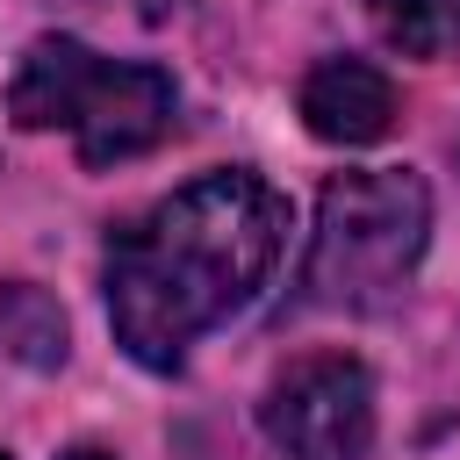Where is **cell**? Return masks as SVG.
<instances>
[{
  "label": "cell",
  "instance_id": "cell-6",
  "mask_svg": "<svg viewBox=\"0 0 460 460\" xmlns=\"http://www.w3.org/2000/svg\"><path fill=\"white\" fill-rule=\"evenodd\" d=\"M367 22L402 58H446L460 43V0H367Z\"/></svg>",
  "mask_w": 460,
  "mask_h": 460
},
{
  "label": "cell",
  "instance_id": "cell-8",
  "mask_svg": "<svg viewBox=\"0 0 460 460\" xmlns=\"http://www.w3.org/2000/svg\"><path fill=\"white\" fill-rule=\"evenodd\" d=\"M58 460H115V453H101V446H65Z\"/></svg>",
  "mask_w": 460,
  "mask_h": 460
},
{
  "label": "cell",
  "instance_id": "cell-10",
  "mask_svg": "<svg viewBox=\"0 0 460 460\" xmlns=\"http://www.w3.org/2000/svg\"><path fill=\"white\" fill-rule=\"evenodd\" d=\"M453 158H460V144H453Z\"/></svg>",
  "mask_w": 460,
  "mask_h": 460
},
{
  "label": "cell",
  "instance_id": "cell-5",
  "mask_svg": "<svg viewBox=\"0 0 460 460\" xmlns=\"http://www.w3.org/2000/svg\"><path fill=\"white\" fill-rule=\"evenodd\" d=\"M295 108H302L316 144L359 151V144H381L395 129V79L374 58H323V65H309Z\"/></svg>",
  "mask_w": 460,
  "mask_h": 460
},
{
  "label": "cell",
  "instance_id": "cell-2",
  "mask_svg": "<svg viewBox=\"0 0 460 460\" xmlns=\"http://www.w3.org/2000/svg\"><path fill=\"white\" fill-rule=\"evenodd\" d=\"M14 129H65L86 172H108L122 158L158 151L180 129V86L165 65L144 58H101L93 43L43 29L14 58L7 79Z\"/></svg>",
  "mask_w": 460,
  "mask_h": 460
},
{
  "label": "cell",
  "instance_id": "cell-1",
  "mask_svg": "<svg viewBox=\"0 0 460 460\" xmlns=\"http://www.w3.org/2000/svg\"><path fill=\"white\" fill-rule=\"evenodd\" d=\"M295 208L252 165H216L151 208L122 216L101 252L108 331L144 374H180L187 352L259 302L288 252Z\"/></svg>",
  "mask_w": 460,
  "mask_h": 460
},
{
  "label": "cell",
  "instance_id": "cell-7",
  "mask_svg": "<svg viewBox=\"0 0 460 460\" xmlns=\"http://www.w3.org/2000/svg\"><path fill=\"white\" fill-rule=\"evenodd\" d=\"M0 338H7V352L29 359V367H58V359H65V316H58L29 280H7V288H0Z\"/></svg>",
  "mask_w": 460,
  "mask_h": 460
},
{
  "label": "cell",
  "instance_id": "cell-9",
  "mask_svg": "<svg viewBox=\"0 0 460 460\" xmlns=\"http://www.w3.org/2000/svg\"><path fill=\"white\" fill-rule=\"evenodd\" d=\"M129 7H137V14H172L180 0H129Z\"/></svg>",
  "mask_w": 460,
  "mask_h": 460
},
{
  "label": "cell",
  "instance_id": "cell-4",
  "mask_svg": "<svg viewBox=\"0 0 460 460\" xmlns=\"http://www.w3.org/2000/svg\"><path fill=\"white\" fill-rule=\"evenodd\" d=\"M259 431L280 460H374V374L352 352H302L259 395Z\"/></svg>",
  "mask_w": 460,
  "mask_h": 460
},
{
  "label": "cell",
  "instance_id": "cell-3",
  "mask_svg": "<svg viewBox=\"0 0 460 460\" xmlns=\"http://www.w3.org/2000/svg\"><path fill=\"white\" fill-rule=\"evenodd\" d=\"M431 244V187L410 165H352L331 172L316 194L309 252H302V309H338V316H374L388 309L417 259Z\"/></svg>",
  "mask_w": 460,
  "mask_h": 460
},
{
  "label": "cell",
  "instance_id": "cell-11",
  "mask_svg": "<svg viewBox=\"0 0 460 460\" xmlns=\"http://www.w3.org/2000/svg\"><path fill=\"white\" fill-rule=\"evenodd\" d=\"M0 460H7V453H0Z\"/></svg>",
  "mask_w": 460,
  "mask_h": 460
}]
</instances>
